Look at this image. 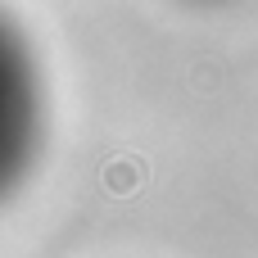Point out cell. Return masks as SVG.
<instances>
[{
	"instance_id": "obj_1",
	"label": "cell",
	"mask_w": 258,
	"mask_h": 258,
	"mask_svg": "<svg viewBox=\"0 0 258 258\" xmlns=\"http://www.w3.org/2000/svg\"><path fill=\"white\" fill-rule=\"evenodd\" d=\"M41 150V73L23 32L0 14V204L23 186Z\"/></svg>"
}]
</instances>
